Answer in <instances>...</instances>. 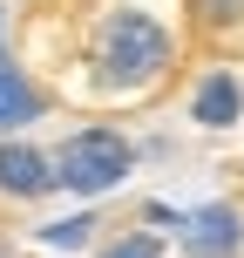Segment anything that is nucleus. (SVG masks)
Wrapping results in <instances>:
<instances>
[{
    "label": "nucleus",
    "mask_w": 244,
    "mask_h": 258,
    "mask_svg": "<svg viewBox=\"0 0 244 258\" xmlns=\"http://www.w3.org/2000/svg\"><path fill=\"white\" fill-rule=\"evenodd\" d=\"M122 177H129V143L116 129H82V136H68L61 156H54V183H61V190H82V197L116 190Z\"/></svg>",
    "instance_id": "nucleus-2"
},
{
    "label": "nucleus",
    "mask_w": 244,
    "mask_h": 258,
    "mask_svg": "<svg viewBox=\"0 0 244 258\" xmlns=\"http://www.w3.org/2000/svg\"><path fill=\"white\" fill-rule=\"evenodd\" d=\"M102 258H156V238H116Z\"/></svg>",
    "instance_id": "nucleus-8"
},
{
    "label": "nucleus",
    "mask_w": 244,
    "mask_h": 258,
    "mask_svg": "<svg viewBox=\"0 0 244 258\" xmlns=\"http://www.w3.org/2000/svg\"><path fill=\"white\" fill-rule=\"evenodd\" d=\"M0 68H14V61H7V48H0Z\"/></svg>",
    "instance_id": "nucleus-10"
},
{
    "label": "nucleus",
    "mask_w": 244,
    "mask_h": 258,
    "mask_svg": "<svg viewBox=\"0 0 244 258\" xmlns=\"http://www.w3.org/2000/svg\"><path fill=\"white\" fill-rule=\"evenodd\" d=\"M0 190H14V197L54 190V163H48V156H34L27 143H0Z\"/></svg>",
    "instance_id": "nucleus-4"
},
{
    "label": "nucleus",
    "mask_w": 244,
    "mask_h": 258,
    "mask_svg": "<svg viewBox=\"0 0 244 258\" xmlns=\"http://www.w3.org/2000/svg\"><path fill=\"white\" fill-rule=\"evenodd\" d=\"M95 61H102V82L136 89V82H149L156 68L170 61V34L149 21V14L116 7V14L102 21V34H95Z\"/></svg>",
    "instance_id": "nucleus-1"
},
{
    "label": "nucleus",
    "mask_w": 244,
    "mask_h": 258,
    "mask_svg": "<svg viewBox=\"0 0 244 258\" xmlns=\"http://www.w3.org/2000/svg\"><path fill=\"white\" fill-rule=\"evenodd\" d=\"M237 102H244V95H237L231 75H204V89H197L190 116L204 122V129H231V122H237Z\"/></svg>",
    "instance_id": "nucleus-5"
},
{
    "label": "nucleus",
    "mask_w": 244,
    "mask_h": 258,
    "mask_svg": "<svg viewBox=\"0 0 244 258\" xmlns=\"http://www.w3.org/2000/svg\"><path fill=\"white\" fill-rule=\"evenodd\" d=\"M170 224H177V238L190 245V258H231V251H237V238H244V224H237V211H231V204L190 211V218H170Z\"/></svg>",
    "instance_id": "nucleus-3"
},
{
    "label": "nucleus",
    "mask_w": 244,
    "mask_h": 258,
    "mask_svg": "<svg viewBox=\"0 0 244 258\" xmlns=\"http://www.w3.org/2000/svg\"><path fill=\"white\" fill-rule=\"evenodd\" d=\"M89 224H95V218H61V224H48V231H41V238L68 251V245H82V238H89Z\"/></svg>",
    "instance_id": "nucleus-7"
},
{
    "label": "nucleus",
    "mask_w": 244,
    "mask_h": 258,
    "mask_svg": "<svg viewBox=\"0 0 244 258\" xmlns=\"http://www.w3.org/2000/svg\"><path fill=\"white\" fill-rule=\"evenodd\" d=\"M34 116H41V102H34V89H27V75L21 68H0V129H21Z\"/></svg>",
    "instance_id": "nucleus-6"
},
{
    "label": "nucleus",
    "mask_w": 244,
    "mask_h": 258,
    "mask_svg": "<svg viewBox=\"0 0 244 258\" xmlns=\"http://www.w3.org/2000/svg\"><path fill=\"white\" fill-rule=\"evenodd\" d=\"M197 7H204L210 21H237V14H244V0H197Z\"/></svg>",
    "instance_id": "nucleus-9"
}]
</instances>
